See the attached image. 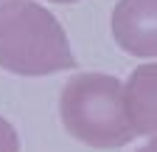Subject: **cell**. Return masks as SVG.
<instances>
[{"instance_id": "cell-1", "label": "cell", "mask_w": 157, "mask_h": 152, "mask_svg": "<svg viewBox=\"0 0 157 152\" xmlns=\"http://www.w3.org/2000/svg\"><path fill=\"white\" fill-rule=\"evenodd\" d=\"M0 65L17 76H48L76 68L59 20L39 3L9 0L0 6Z\"/></svg>"}, {"instance_id": "cell-2", "label": "cell", "mask_w": 157, "mask_h": 152, "mask_svg": "<svg viewBox=\"0 0 157 152\" xmlns=\"http://www.w3.org/2000/svg\"><path fill=\"white\" fill-rule=\"evenodd\" d=\"M59 116L65 130L95 149L126 146L137 132L126 116L124 85L109 73H76L62 87Z\"/></svg>"}, {"instance_id": "cell-3", "label": "cell", "mask_w": 157, "mask_h": 152, "mask_svg": "<svg viewBox=\"0 0 157 152\" xmlns=\"http://www.w3.org/2000/svg\"><path fill=\"white\" fill-rule=\"evenodd\" d=\"M112 37L132 56H157V0H118Z\"/></svg>"}, {"instance_id": "cell-4", "label": "cell", "mask_w": 157, "mask_h": 152, "mask_svg": "<svg viewBox=\"0 0 157 152\" xmlns=\"http://www.w3.org/2000/svg\"><path fill=\"white\" fill-rule=\"evenodd\" d=\"M124 104L137 135H157V62L132 70L124 85Z\"/></svg>"}, {"instance_id": "cell-5", "label": "cell", "mask_w": 157, "mask_h": 152, "mask_svg": "<svg viewBox=\"0 0 157 152\" xmlns=\"http://www.w3.org/2000/svg\"><path fill=\"white\" fill-rule=\"evenodd\" d=\"M0 152H20V138L17 130L0 116Z\"/></svg>"}, {"instance_id": "cell-6", "label": "cell", "mask_w": 157, "mask_h": 152, "mask_svg": "<svg viewBox=\"0 0 157 152\" xmlns=\"http://www.w3.org/2000/svg\"><path fill=\"white\" fill-rule=\"evenodd\" d=\"M137 152H157V135H154V138H151L149 144H143V146L137 149Z\"/></svg>"}, {"instance_id": "cell-7", "label": "cell", "mask_w": 157, "mask_h": 152, "mask_svg": "<svg viewBox=\"0 0 157 152\" xmlns=\"http://www.w3.org/2000/svg\"><path fill=\"white\" fill-rule=\"evenodd\" d=\"M53 3H76V0H53Z\"/></svg>"}, {"instance_id": "cell-8", "label": "cell", "mask_w": 157, "mask_h": 152, "mask_svg": "<svg viewBox=\"0 0 157 152\" xmlns=\"http://www.w3.org/2000/svg\"><path fill=\"white\" fill-rule=\"evenodd\" d=\"M3 3H9V0H0V6H3Z\"/></svg>"}]
</instances>
